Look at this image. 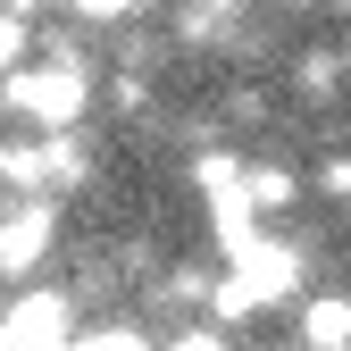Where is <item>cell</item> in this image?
Here are the masks:
<instances>
[{"label": "cell", "instance_id": "10", "mask_svg": "<svg viewBox=\"0 0 351 351\" xmlns=\"http://www.w3.org/2000/svg\"><path fill=\"white\" fill-rule=\"evenodd\" d=\"M75 9H84V17H125L134 0H75Z\"/></svg>", "mask_w": 351, "mask_h": 351}, {"label": "cell", "instance_id": "4", "mask_svg": "<svg viewBox=\"0 0 351 351\" xmlns=\"http://www.w3.org/2000/svg\"><path fill=\"white\" fill-rule=\"evenodd\" d=\"M34 176H42V184H84V176H93L84 134H42L34 143Z\"/></svg>", "mask_w": 351, "mask_h": 351}, {"label": "cell", "instance_id": "13", "mask_svg": "<svg viewBox=\"0 0 351 351\" xmlns=\"http://www.w3.org/2000/svg\"><path fill=\"white\" fill-rule=\"evenodd\" d=\"M285 9H318V0H285Z\"/></svg>", "mask_w": 351, "mask_h": 351}, {"label": "cell", "instance_id": "15", "mask_svg": "<svg viewBox=\"0 0 351 351\" xmlns=\"http://www.w3.org/2000/svg\"><path fill=\"white\" fill-rule=\"evenodd\" d=\"M0 318H9V301H0Z\"/></svg>", "mask_w": 351, "mask_h": 351}, {"label": "cell", "instance_id": "14", "mask_svg": "<svg viewBox=\"0 0 351 351\" xmlns=\"http://www.w3.org/2000/svg\"><path fill=\"white\" fill-rule=\"evenodd\" d=\"M209 9H234V0H209Z\"/></svg>", "mask_w": 351, "mask_h": 351}, {"label": "cell", "instance_id": "16", "mask_svg": "<svg viewBox=\"0 0 351 351\" xmlns=\"http://www.w3.org/2000/svg\"><path fill=\"white\" fill-rule=\"evenodd\" d=\"M335 9H351V0H335Z\"/></svg>", "mask_w": 351, "mask_h": 351}, {"label": "cell", "instance_id": "3", "mask_svg": "<svg viewBox=\"0 0 351 351\" xmlns=\"http://www.w3.org/2000/svg\"><path fill=\"white\" fill-rule=\"evenodd\" d=\"M301 351H351V293H310L301 301Z\"/></svg>", "mask_w": 351, "mask_h": 351}, {"label": "cell", "instance_id": "8", "mask_svg": "<svg viewBox=\"0 0 351 351\" xmlns=\"http://www.w3.org/2000/svg\"><path fill=\"white\" fill-rule=\"evenodd\" d=\"M67 351H151L143 335H84V343H67Z\"/></svg>", "mask_w": 351, "mask_h": 351}, {"label": "cell", "instance_id": "1", "mask_svg": "<svg viewBox=\"0 0 351 351\" xmlns=\"http://www.w3.org/2000/svg\"><path fill=\"white\" fill-rule=\"evenodd\" d=\"M84 101H93V75L75 59H51V67H9L0 75V117H25L34 134H75Z\"/></svg>", "mask_w": 351, "mask_h": 351}, {"label": "cell", "instance_id": "6", "mask_svg": "<svg viewBox=\"0 0 351 351\" xmlns=\"http://www.w3.org/2000/svg\"><path fill=\"white\" fill-rule=\"evenodd\" d=\"M318 193H326V201H351V151L318 159Z\"/></svg>", "mask_w": 351, "mask_h": 351}, {"label": "cell", "instance_id": "5", "mask_svg": "<svg viewBox=\"0 0 351 351\" xmlns=\"http://www.w3.org/2000/svg\"><path fill=\"white\" fill-rule=\"evenodd\" d=\"M243 193H251V209H259V217H276V209H293V201H301V176H293L285 159H259V167H243Z\"/></svg>", "mask_w": 351, "mask_h": 351}, {"label": "cell", "instance_id": "11", "mask_svg": "<svg viewBox=\"0 0 351 351\" xmlns=\"http://www.w3.org/2000/svg\"><path fill=\"white\" fill-rule=\"evenodd\" d=\"M0 9H9V17H34V9H42V0H0Z\"/></svg>", "mask_w": 351, "mask_h": 351}, {"label": "cell", "instance_id": "2", "mask_svg": "<svg viewBox=\"0 0 351 351\" xmlns=\"http://www.w3.org/2000/svg\"><path fill=\"white\" fill-rule=\"evenodd\" d=\"M51 259V201L25 193L17 209H0V276H34Z\"/></svg>", "mask_w": 351, "mask_h": 351}, {"label": "cell", "instance_id": "9", "mask_svg": "<svg viewBox=\"0 0 351 351\" xmlns=\"http://www.w3.org/2000/svg\"><path fill=\"white\" fill-rule=\"evenodd\" d=\"M109 101H117V109H143L151 93H143V75H117V84H109Z\"/></svg>", "mask_w": 351, "mask_h": 351}, {"label": "cell", "instance_id": "12", "mask_svg": "<svg viewBox=\"0 0 351 351\" xmlns=\"http://www.w3.org/2000/svg\"><path fill=\"white\" fill-rule=\"evenodd\" d=\"M9 167H17V143H0V184H9Z\"/></svg>", "mask_w": 351, "mask_h": 351}, {"label": "cell", "instance_id": "7", "mask_svg": "<svg viewBox=\"0 0 351 351\" xmlns=\"http://www.w3.org/2000/svg\"><path fill=\"white\" fill-rule=\"evenodd\" d=\"M167 351H234V343H226V335H217V326H184V335H176Z\"/></svg>", "mask_w": 351, "mask_h": 351}]
</instances>
